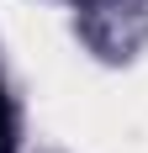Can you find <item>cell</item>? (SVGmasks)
Returning a JSON list of instances; mask_svg holds the SVG:
<instances>
[{
    "label": "cell",
    "mask_w": 148,
    "mask_h": 153,
    "mask_svg": "<svg viewBox=\"0 0 148 153\" xmlns=\"http://www.w3.org/2000/svg\"><path fill=\"white\" fill-rule=\"evenodd\" d=\"M11 148V111H5V95H0V153Z\"/></svg>",
    "instance_id": "obj_1"
}]
</instances>
